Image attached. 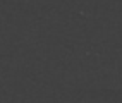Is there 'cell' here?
Masks as SVG:
<instances>
[]
</instances>
